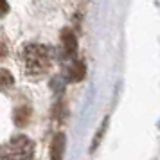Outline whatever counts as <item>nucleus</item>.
<instances>
[{"label": "nucleus", "instance_id": "f03ea898", "mask_svg": "<svg viewBox=\"0 0 160 160\" xmlns=\"http://www.w3.org/2000/svg\"><path fill=\"white\" fill-rule=\"evenodd\" d=\"M32 155L34 144L25 135L11 138L4 148V160H32Z\"/></svg>", "mask_w": 160, "mask_h": 160}, {"label": "nucleus", "instance_id": "20e7f679", "mask_svg": "<svg viewBox=\"0 0 160 160\" xmlns=\"http://www.w3.org/2000/svg\"><path fill=\"white\" fill-rule=\"evenodd\" d=\"M61 43H63V49L68 56H74L76 51H78V40H76V34H74L70 29H65L63 34H61Z\"/></svg>", "mask_w": 160, "mask_h": 160}, {"label": "nucleus", "instance_id": "6e6552de", "mask_svg": "<svg viewBox=\"0 0 160 160\" xmlns=\"http://www.w3.org/2000/svg\"><path fill=\"white\" fill-rule=\"evenodd\" d=\"M8 13V4H6V0H2V15H6Z\"/></svg>", "mask_w": 160, "mask_h": 160}, {"label": "nucleus", "instance_id": "39448f33", "mask_svg": "<svg viewBox=\"0 0 160 160\" xmlns=\"http://www.w3.org/2000/svg\"><path fill=\"white\" fill-rule=\"evenodd\" d=\"M68 78H70V81H81L85 76H87V68H85V63L81 61V59H78V61H74L72 67H70V70H68Z\"/></svg>", "mask_w": 160, "mask_h": 160}, {"label": "nucleus", "instance_id": "7ed1b4c3", "mask_svg": "<svg viewBox=\"0 0 160 160\" xmlns=\"http://www.w3.org/2000/svg\"><path fill=\"white\" fill-rule=\"evenodd\" d=\"M65 135L63 133H56L51 144V160H61L63 153H65Z\"/></svg>", "mask_w": 160, "mask_h": 160}, {"label": "nucleus", "instance_id": "423d86ee", "mask_svg": "<svg viewBox=\"0 0 160 160\" xmlns=\"http://www.w3.org/2000/svg\"><path fill=\"white\" fill-rule=\"evenodd\" d=\"M106 126H108V119H104L102 121V126L97 130V133H95V138L94 142H92V151H95L97 149V146H99V140L102 138V135H104V131H106Z\"/></svg>", "mask_w": 160, "mask_h": 160}, {"label": "nucleus", "instance_id": "0eeeda50", "mask_svg": "<svg viewBox=\"0 0 160 160\" xmlns=\"http://www.w3.org/2000/svg\"><path fill=\"white\" fill-rule=\"evenodd\" d=\"M11 74L8 72V70H2V87L6 88V87H9V83H11Z\"/></svg>", "mask_w": 160, "mask_h": 160}, {"label": "nucleus", "instance_id": "f257e3e1", "mask_svg": "<svg viewBox=\"0 0 160 160\" xmlns=\"http://www.w3.org/2000/svg\"><path fill=\"white\" fill-rule=\"evenodd\" d=\"M22 65H23V72L31 78L43 76L49 70V65H51L49 49L40 43L25 45V49L22 51Z\"/></svg>", "mask_w": 160, "mask_h": 160}]
</instances>
